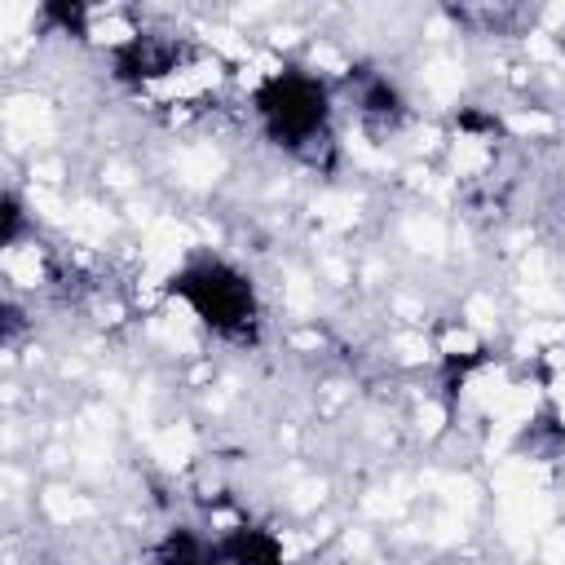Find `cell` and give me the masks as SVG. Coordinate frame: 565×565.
<instances>
[{"label": "cell", "mask_w": 565, "mask_h": 565, "mask_svg": "<svg viewBox=\"0 0 565 565\" xmlns=\"http://www.w3.org/2000/svg\"><path fill=\"white\" fill-rule=\"evenodd\" d=\"M221 556L230 561V565H282V556H278V543L265 534V530H234L225 543H221Z\"/></svg>", "instance_id": "3957f363"}, {"label": "cell", "mask_w": 565, "mask_h": 565, "mask_svg": "<svg viewBox=\"0 0 565 565\" xmlns=\"http://www.w3.org/2000/svg\"><path fill=\"white\" fill-rule=\"evenodd\" d=\"M362 110H366V119H397V93L388 84H375L362 97Z\"/></svg>", "instance_id": "5b68a950"}, {"label": "cell", "mask_w": 565, "mask_h": 565, "mask_svg": "<svg viewBox=\"0 0 565 565\" xmlns=\"http://www.w3.org/2000/svg\"><path fill=\"white\" fill-rule=\"evenodd\" d=\"M256 110L269 128V137L278 146H309V141H322L327 137V88L313 79V75H300V71H282L274 75L260 93H256Z\"/></svg>", "instance_id": "7a4b0ae2"}, {"label": "cell", "mask_w": 565, "mask_h": 565, "mask_svg": "<svg viewBox=\"0 0 565 565\" xmlns=\"http://www.w3.org/2000/svg\"><path fill=\"white\" fill-rule=\"evenodd\" d=\"M159 565H212V561H207V552L194 543L190 530H177V534H168V543L159 547Z\"/></svg>", "instance_id": "277c9868"}, {"label": "cell", "mask_w": 565, "mask_h": 565, "mask_svg": "<svg viewBox=\"0 0 565 565\" xmlns=\"http://www.w3.org/2000/svg\"><path fill=\"white\" fill-rule=\"evenodd\" d=\"M172 296L190 300V309L225 340H252L256 335V291L252 282L221 265V260H203L190 265L172 278Z\"/></svg>", "instance_id": "6da1fadb"}]
</instances>
